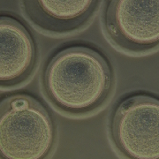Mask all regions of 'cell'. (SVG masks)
Listing matches in <instances>:
<instances>
[{
	"mask_svg": "<svg viewBox=\"0 0 159 159\" xmlns=\"http://www.w3.org/2000/svg\"><path fill=\"white\" fill-rule=\"evenodd\" d=\"M48 98L66 113L80 115L95 111L109 97L113 69L102 51L84 43L58 49L43 69Z\"/></svg>",
	"mask_w": 159,
	"mask_h": 159,
	"instance_id": "cell-1",
	"label": "cell"
},
{
	"mask_svg": "<svg viewBox=\"0 0 159 159\" xmlns=\"http://www.w3.org/2000/svg\"><path fill=\"white\" fill-rule=\"evenodd\" d=\"M55 136L51 113L38 98L28 93H16L1 100V158H45Z\"/></svg>",
	"mask_w": 159,
	"mask_h": 159,
	"instance_id": "cell-2",
	"label": "cell"
},
{
	"mask_svg": "<svg viewBox=\"0 0 159 159\" xmlns=\"http://www.w3.org/2000/svg\"><path fill=\"white\" fill-rule=\"evenodd\" d=\"M111 134L128 158H159V100L139 91L123 97L114 107Z\"/></svg>",
	"mask_w": 159,
	"mask_h": 159,
	"instance_id": "cell-3",
	"label": "cell"
},
{
	"mask_svg": "<svg viewBox=\"0 0 159 159\" xmlns=\"http://www.w3.org/2000/svg\"><path fill=\"white\" fill-rule=\"evenodd\" d=\"M109 38L129 53H143L158 47V0H111L104 12Z\"/></svg>",
	"mask_w": 159,
	"mask_h": 159,
	"instance_id": "cell-4",
	"label": "cell"
},
{
	"mask_svg": "<svg viewBox=\"0 0 159 159\" xmlns=\"http://www.w3.org/2000/svg\"><path fill=\"white\" fill-rule=\"evenodd\" d=\"M37 61L35 42L28 28L11 15L0 17V85L12 88L25 82Z\"/></svg>",
	"mask_w": 159,
	"mask_h": 159,
	"instance_id": "cell-5",
	"label": "cell"
},
{
	"mask_svg": "<svg viewBox=\"0 0 159 159\" xmlns=\"http://www.w3.org/2000/svg\"><path fill=\"white\" fill-rule=\"evenodd\" d=\"M97 0H23L22 11L44 33L64 34L82 29L99 6Z\"/></svg>",
	"mask_w": 159,
	"mask_h": 159,
	"instance_id": "cell-6",
	"label": "cell"
}]
</instances>
